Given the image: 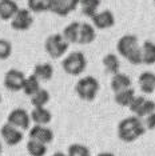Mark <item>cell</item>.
I'll use <instances>...</instances> for the list:
<instances>
[{"mask_svg":"<svg viewBox=\"0 0 155 156\" xmlns=\"http://www.w3.org/2000/svg\"><path fill=\"white\" fill-rule=\"evenodd\" d=\"M116 51L123 56L130 64L139 66L143 64L142 60V47L139 45V40L135 35H124L116 43Z\"/></svg>","mask_w":155,"mask_h":156,"instance_id":"1","label":"cell"},{"mask_svg":"<svg viewBox=\"0 0 155 156\" xmlns=\"http://www.w3.org/2000/svg\"><path fill=\"white\" fill-rule=\"evenodd\" d=\"M116 132H118V137L122 141L132 143L146 132V127H144V123L140 120V118L132 115L119 122Z\"/></svg>","mask_w":155,"mask_h":156,"instance_id":"2","label":"cell"},{"mask_svg":"<svg viewBox=\"0 0 155 156\" xmlns=\"http://www.w3.org/2000/svg\"><path fill=\"white\" fill-rule=\"evenodd\" d=\"M50 99H51L50 92L44 90V88H40L36 94L31 96V104H32V107H45L48 104V101H50Z\"/></svg>","mask_w":155,"mask_h":156,"instance_id":"27","label":"cell"},{"mask_svg":"<svg viewBox=\"0 0 155 156\" xmlns=\"http://www.w3.org/2000/svg\"><path fill=\"white\" fill-rule=\"evenodd\" d=\"M15 2H17V0H15Z\"/></svg>","mask_w":155,"mask_h":156,"instance_id":"37","label":"cell"},{"mask_svg":"<svg viewBox=\"0 0 155 156\" xmlns=\"http://www.w3.org/2000/svg\"><path fill=\"white\" fill-rule=\"evenodd\" d=\"M28 9L34 13H41L48 11V0H27Z\"/></svg>","mask_w":155,"mask_h":156,"instance_id":"28","label":"cell"},{"mask_svg":"<svg viewBox=\"0 0 155 156\" xmlns=\"http://www.w3.org/2000/svg\"><path fill=\"white\" fill-rule=\"evenodd\" d=\"M51 156H67V154H63V152H55V154H52Z\"/></svg>","mask_w":155,"mask_h":156,"instance_id":"34","label":"cell"},{"mask_svg":"<svg viewBox=\"0 0 155 156\" xmlns=\"http://www.w3.org/2000/svg\"><path fill=\"white\" fill-rule=\"evenodd\" d=\"M102 63H103V66H104V69L107 71L108 73H112V75L118 73L119 69H121V62H119V58L115 54L104 55Z\"/></svg>","mask_w":155,"mask_h":156,"instance_id":"23","label":"cell"},{"mask_svg":"<svg viewBox=\"0 0 155 156\" xmlns=\"http://www.w3.org/2000/svg\"><path fill=\"white\" fill-rule=\"evenodd\" d=\"M48 11L58 16L66 17L68 16L70 12L75 11V8L68 0H48Z\"/></svg>","mask_w":155,"mask_h":156,"instance_id":"13","label":"cell"},{"mask_svg":"<svg viewBox=\"0 0 155 156\" xmlns=\"http://www.w3.org/2000/svg\"><path fill=\"white\" fill-rule=\"evenodd\" d=\"M131 77L126 73H122V72H118L115 75H112V79H111V90L115 92H119V91H123V90H127V88H131Z\"/></svg>","mask_w":155,"mask_h":156,"instance_id":"17","label":"cell"},{"mask_svg":"<svg viewBox=\"0 0 155 156\" xmlns=\"http://www.w3.org/2000/svg\"><path fill=\"white\" fill-rule=\"evenodd\" d=\"M19 11V5L15 0H0V19L11 22L12 17Z\"/></svg>","mask_w":155,"mask_h":156,"instance_id":"15","label":"cell"},{"mask_svg":"<svg viewBox=\"0 0 155 156\" xmlns=\"http://www.w3.org/2000/svg\"><path fill=\"white\" fill-rule=\"evenodd\" d=\"M0 136H2L3 141H4L7 145L15 147V145H17L23 140L24 135H23L22 129L11 126L9 123H5V124H3L2 128H0Z\"/></svg>","mask_w":155,"mask_h":156,"instance_id":"10","label":"cell"},{"mask_svg":"<svg viewBox=\"0 0 155 156\" xmlns=\"http://www.w3.org/2000/svg\"><path fill=\"white\" fill-rule=\"evenodd\" d=\"M34 17L28 8H19V11L11 20V28L15 31H27L32 27Z\"/></svg>","mask_w":155,"mask_h":156,"instance_id":"9","label":"cell"},{"mask_svg":"<svg viewBox=\"0 0 155 156\" xmlns=\"http://www.w3.org/2000/svg\"><path fill=\"white\" fill-rule=\"evenodd\" d=\"M52 120V115L45 107H34L31 111V122L39 126H48Z\"/></svg>","mask_w":155,"mask_h":156,"instance_id":"16","label":"cell"},{"mask_svg":"<svg viewBox=\"0 0 155 156\" xmlns=\"http://www.w3.org/2000/svg\"><path fill=\"white\" fill-rule=\"evenodd\" d=\"M0 101H2V95H0Z\"/></svg>","mask_w":155,"mask_h":156,"instance_id":"36","label":"cell"},{"mask_svg":"<svg viewBox=\"0 0 155 156\" xmlns=\"http://www.w3.org/2000/svg\"><path fill=\"white\" fill-rule=\"evenodd\" d=\"M24 81H26V75L19 69H8L4 75L3 79V84L8 91L17 92V91H23Z\"/></svg>","mask_w":155,"mask_h":156,"instance_id":"8","label":"cell"},{"mask_svg":"<svg viewBox=\"0 0 155 156\" xmlns=\"http://www.w3.org/2000/svg\"><path fill=\"white\" fill-rule=\"evenodd\" d=\"M68 2L71 3V5H72L74 8L76 9V7H78V4H79V3H80V0H68Z\"/></svg>","mask_w":155,"mask_h":156,"instance_id":"32","label":"cell"},{"mask_svg":"<svg viewBox=\"0 0 155 156\" xmlns=\"http://www.w3.org/2000/svg\"><path fill=\"white\" fill-rule=\"evenodd\" d=\"M40 88H41L40 87V80H39L34 73L26 77V81H24V86H23V92L27 95V96L31 98L32 95L36 94Z\"/></svg>","mask_w":155,"mask_h":156,"instance_id":"24","label":"cell"},{"mask_svg":"<svg viewBox=\"0 0 155 156\" xmlns=\"http://www.w3.org/2000/svg\"><path fill=\"white\" fill-rule=\"evenodd\" d=\"M34 75L40 81H48L54 76V67L50 63H39L34 67Z\"/></svg>","mask_w":155,"mask_h":156,"instance_id":"20","label":"cell"},{"mask_svg":"<svg viewBox=\"0 0 155 156\" xmlns=\"http://www.w3.org/2000/svg\"><path fill=\"white\" fill-rule=\"evenodd\" d=\"M143 123H144V127H146V129H149V131L155 129V112L150 113L149 116H146L144 120H143Z\"/></svg>","mask_w":155,"mask_h":156,"instance_id":"31","label":"cell"},{"mask_svg":"<svg viewBox=\"0 0 155 156\" xmlns=\"http://www.w3.org/2000/svg\"><path fill=\"white\" fill-rule=\"evenodd\" d=\"M135 91L131 88H127V90H123V91H119V92H115V96H114V100L118 105L121 107H130V104L132 103V100L135 99Z\"/></svg>","mask_w":155,"mask_h":156,"instance_id":"21","label":"cell"},{"mask_svg":"<svg viewBox=\"0 0 155 156\" xmlns=\"http://www.w3.org/2000/svg\"><path fill=\"white\" fill-rule=\"evenodd\" d=\"M30 132H28V137L32 140L40 141L43 144H48L54 140V132L51 128H48L47 126H39V124H34L31 127Z\"/></svg>","mask_w":155,"mask_h":156,"instance_id":"11","label":"cell"},{"mask_svg":"<svg viewBox=\"0 0 155 156\" xmlns=\"http://www.w3.org/2000/svg\"><path fill=\"white\" fill-rule=\"evenodd\" d=\"M142 60L143 64L154 66L155 64V43L151 40H146L142 45Z\"/></svg>","mask_w":155,"mask_h":156,"instance_id":"22","label":"cell"},{"mask_svg":"<svg viewBox=\"0 0 155 156\" xmlns=\"http://www.w3.org/2000/svg\"><path fill=\"white\" fill-rule=\"evenodd\" d=\"M12 54V44L5 39H0V60L8 59Z\"/></svg>","mask_w":155,"mask_h":156,"instance_id":"30","label":"cell"},{"mask_svg":"<svg viewBox=\"0 0 155 156\" xmlns=\"http://www.w3.org/2000/svg\"><path fill=\"white\" fill-rule=\"evenodd\" d=\"M62 67L64 69L66 73L71 76H79L84 72L87 67V59L84 56L83 52L80 51H74L71 54H68L63 59Z\"/></svg>","mask_w":155,"mask_h":156,"instance_id":"4","label":"cell"},{"mask_svg":"<svg viewBox=\"0 0 155 156\" xmlns=\"http://www.w3.org/2000/svg\"><path fill=\"white\" fill-rule=\"evenodd\" d=\"M68 43L66 41V39L63 37L62 34H54L50 35L44 41V49L48 54V56L52 59H59L63 58L66 55V52L68 51Z\"/></svg>","mask_w":155,"mask_h":156,"instance_id":"5","label":"cell"},{"mask_svg":"<svg viewBox=\"0 0 155 156\" xmlns=\"http://www.w3.org/2000/svg\"><path fill=\"white\" fill-rule=\"evenodd\" d=\"M99 88H100L99 81L91 75H87L82 77V79H79L75 84L76 95L84 101H92L96 98Z\"/></svg>","mask_w":155,"mask_h":156,"instance_id":"3","label":"cell"},{"mask_svg":"<svg viewBox=\"0 0 155 156\" xmlns=\"http://www.w3.org/2000/svg\"><path fill=\"white\" fill-rule=\"evenodd\" d=\"M96 39V32L95 27L90 23H80V31H79V41L78 44H91Z\"/></svg>","mask_w":155,"mask_h":156,"instance_id":"18","label":"cell"},{"mask_svg":"<svg viewBox=\"0 0 155 156\" xmlns=\"http://www.w3.org/2000/svg\"><path fill=\"white\" fill-rule=\"evenodd\" d=\"M139 90L146 95H151L155 91V72L144 71L138 77Z\"/></svg>","mask_w":155,"mask_h":156,"instance_id":"14","label":"cell"},{"mask_svg":"<svg viewBox=\"0 0 155 156\" xmlns=\"http://www.w3.org/2000/svg\"><path fill=\"white\" fill-rule=\"evenodd\" d=\"M79 31H80V23L72 22L63 30L62 35L68 44H76L79 41Z\"/></svg>","mask_w":155,"mask_h":156,"instance_id":"19","label":"cell"},{"mask_svg":"<svg viewBox=\"0 0 155 156\" xmlns=\"http://www.w3.org/2000/svg\"><path fill=\"white\" fill-rule=\"evenodd\" d=\"M128 108L135 116L142 119L149 116L150 113L155 112V101L149 100V99L142 96V95H139V96H135V99L132 100Z\"/></svg>","mask_w":155,"mask_h":156,"instance_id":"6","label":"cell"},{"mask_svg":"<svg viewBox=\"0 0 155 156\" xmlns=\"http://www.w3.org/2000/svg\"><path fill=\"white\" fill-rule=\"evenodd\" d=\"M26 150L30 156H44L47 154V144H43L40 141L30 139L27 141Z\"/></svg>","mask_w":155,"mask_h":156,"instance_id":"25","label":"cell"},{"mask_svg":"<svg viewBox=\"0 0 155 156\" xmlns=\"http://www.w3.org/2000/svg\"><path fill=\"white\" fill-rule=\"evenodd\" d=\"M80 8H82V13L87 17H92L96 12H99V5L100 0H80Z\"/></svg>","mask_w":155,"mask_h":156,"instance_id":"26","label":"cell"},{"mask_svg":"<svg viewBox=\"0 0 155 156\" xmlns=\"http://www.w3.org/2000/svg\"><path fill=\"white\" fill-rule=\"evenodd\" d=\"M2 150L3 148H2V143H0V155H2Z\"/></svg>","mask_w":155,"mask_h":156,"instance_id":"35","label":"cell"},{"mask_svg":"<svg viewBox=\"0 0 155 156\" xmlns=\"http://www.w3.org/2000/svg\"><path fill=\"white\" fill-rule=\"evenodd\" d=\"M91 24H92L96 30H108V28L114 27L115 16L110 9H104V11L96 12L91 17Z\"/></svg>","mask_w":155,"mask_h":156,"instance_id":"12","label":"cell"},{"mask_svg":"<svg viewBox=\"0 0 155 156\" xmlns=\"http://www.w3.org/2000/svg\"><path fill=\"white\" fill-rule=\"evenodd\" d=\"M98 156H115L114 154H111V152H100Z\"/></svg>","mask_w":155,"mask_h":156,"instance_id":"33","label":"cell"},{"mask_svg":"<svg viewBox=\"0 0 155 156\" xmlns=\"http://www.w3.org/2000/svg\"><path fill=\"white\" fill-rule=\"evenodd\" d=\"M154 3H155V0H154Z\"/></svg>","mask_w":155,"mask_h":156,"instance_id":"38","label":"cell"},{"mask_svg":"<svg viewBox=\"0 0 155 156\" xmlns=\"http://www.w3.org/2000/svg\"><path fill=\"white\" fill-rule=\"evenodd\" d=\"M7 123H9L11 126L22 131H27L30 129L31 126V115L24 108H15L8 113Z\"/></svg>","mask_w":155,"mask_h":156,"instance_id":"7","label":"cell"},{"mask_svg":"<svg viewBox=\"0 0 155 156\" xmlns=\"http://www.w3.org/2000/svg\"><path fill=\"white\" fill-rule=\"evenodd\" d=\"M67 156H91L88 147L79 143H74L67 150Z\"/></svg>","mask_w":155,"mask_h":156,"instance_id":"29","label":"cell"}]
</instances>
